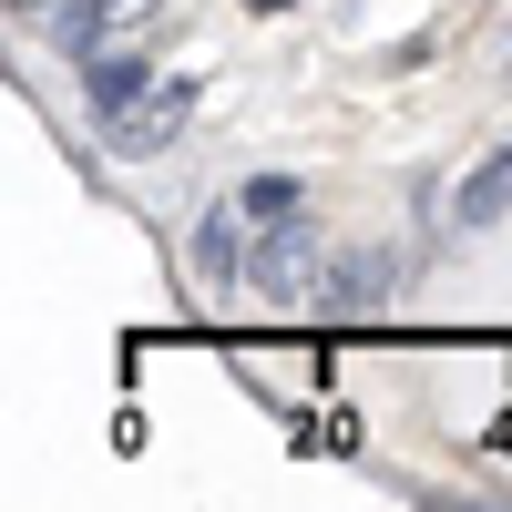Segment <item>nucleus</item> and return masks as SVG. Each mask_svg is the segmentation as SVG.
Segmentation results:
<instances>
[{"label":"nucleus","instance_id":"obj_5","mask_svg":"<svg viewBox=\"0 0 512 512\" xmlns=\"http://www.w3.org/2000/svg\"><path fill=\"white\" fill-rule=\"evenodd\" d=\"M144 93H154V72H144L134 52H103V62H93V113H103V123H113L123 103H144Z\"/></svg>","mask_w":512,"mask_h":512},{"label":"nucleus","instance_id":"obj_4","mask_svg":"<svg viewBox=\"0 0 512 512\" xmlns=\"http://www.w3.org/2000/svg\"><path fill=\"white\" fill-rule=\"evenodd\" d=\"M502 205H512V144H502V154L482 164V175H472V185H461V195H451V216H461V226H492V216H502Z\"/></svg>","mask_w":512,"mask_h":512},{"label":"nucleus","instance_id":"obj_2","mask_svg":"<svg viewBox=\"0 0 512 512\" xmlns=\"http://www.w3.org/2000/svg\"><path fill=\"white\" fill-rule=\"evenodd\" d=\"M379 297H390V267H379V256H338V267L318 277V308H338V318L379 308Z\"/></svg>","mask_w":512,"mask_h":512},{"label":"nucleus","instance_id":"obj_6","mask_svg":"<svg viewBox=\"0 0 512 512\" xmlns=\"http://www.w3.org/2000/svg\"><path fill=\"white\" fill-rule=\"evenodd\" d=\"M256 256H267V267H256V287H267V297H297V287H308V267H297L308 246H297V236H267Z\"/></svg>","mask_w":512,"mask_h":512},{"label":"nucleus","instance_id":"obj_1","mask_svg":"<svg viewBox=\"0 0 512 512\" xmlns=\"http://www.w3.org/2000/svg\"><path fill=\"white\" fill-rule=\"evenodd\" d=\"M195 93H205V82H154L144 103H123V113L103 123V144H113V154H164V144L185 134V113H195Z\"/></svg>","mask_w":512,"mask_h":512},{"label":"nucleus","instance_id":"obj_3","mask_svg":"<svg viewBox=\"0 0 512 512\" xmlns=\"http://www.w3.org/2000/svg\"><path fill=\"white\" fill-rule=\"evenodd\" d=\"M236 226H246V205H216V216L195 226V267H205V287H236Z\"/></svg>","mask_w":512,"mask_h":512},{"label":"nucleus","instance_id":"obj_7","mask_svg":"<svg viewBox=\"0 0 512 512\" xmlns=\"http://www.w3.org/2000/svg\"><path fill=\"white\" fill-rule=\"evenodd\" d=\"M236 205H246V226H277V216H297V175H256Z\"/></svg>","mask_w":512,"mask_h":512}]
</instances>
